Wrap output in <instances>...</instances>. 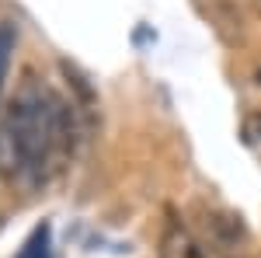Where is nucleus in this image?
Segmentation results:
<instances>
[{
	"label": "nucleus",
	"mask_w": 261,
	"mask_h": 258,
	"mask_svg": "<svg viewBox=\"0 0 261 258\" xmlns=\"http://www.w3.org/2000/svg\"><path fill=\"white\" fill-rule=\"evenodd\" d=\"M254 80H258V87H261V66H258V74H254Z\"/></svg>",
	"instance_id": "obj_6"
},
{
	"label": "nucleus",
	"mask_w": 261,
	"mask_h": 258,
	"mask_svg": "<svg viewBox=\"0 0 261 258\" xmlns=\"http://www.w3.org/2000/svg\"><path fill=\"white\" fill-rule=\"evenodd\" d=\"M14 39H18L14 25H11V21H4V25H0V87H4V77H7V66H11Z\"/></svg>",
	"instance_id": "obj_4"
},
{
	"label": "nucleus",
	"mask_w": 261,
	"mask_h": 258,
	"mask_svg": "<svg viewBox=\"0 0 261 258\" xmlns=\"http://www.w3.org/2000/svg\"><path fill=\"white\" fill-rule=\"evenodd\" d=\"M18 258H49V227H39Z\"/></svg>",
	"instance_id": "obj_5"
},
{
	"label": "nucleus",
	"mask_w": 261,
	"mask_h": 258,
	"mask_svg": "<svg viewBox=\"0 0 261 258\" xmlns=\"http://www.w3.org/2000/svg\"><path fill=\"white\" fill-rule=\"evenodd\" d=\"M161 258H209V255H205V244L181 220H171L161 238Z\"/></svg>",
	"instance_id": "obj_3"
},
{
	"label": "nucleus",
	"mask_w": 261,
	"mask_h": 258,
	"mask_svg": "<svg viewBox=\"0 0 261 258\" xmlns=\"http://www.w3.org/2000/svg\"><path fill=\"white\" fill-rule=\"evenodd\" d=\"M199 227L216 251H233L237 244L247 241L244 220L230 209H220V206H199Z\"/></svg>",
	"instance_id": "obj_2"
},
{
	"label": "nucleus",
	"mask_w": 261,
	"mask_h": 258,
	"mask_svg": "<svg viewBox=\"0 0 261 258\" xmlns=\"http://www.w3.org/2000/svg\"><path fill=\"white\" fill-rule=\"evenodd\" d=\"M4 139L11 147V157H14L21 175H28L32 181H42L45 168L53 160L66 157L73 150V139H77L73 105L49 95L28 74V80L18 87V95L7 108Z\"/></svg>",
	"instance_id": "obj_1"
}]
</instances>
